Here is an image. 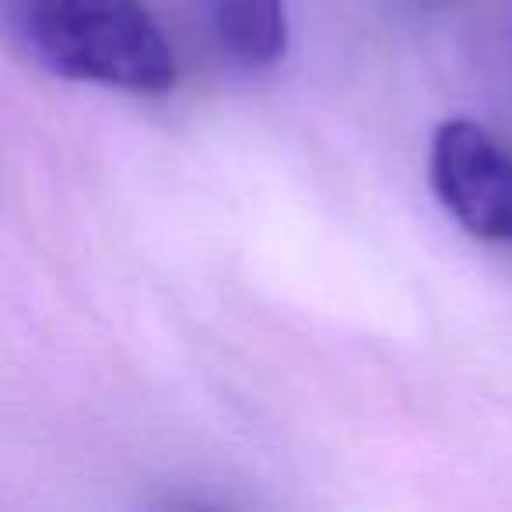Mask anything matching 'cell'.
<instances>
[{
  "label": "cell",
  "mask_w": 512,
  "mask_h": 512,
  "mask_svg": "<svg viewBox=\"0 0 512 512\" xmlns=\"http://www.w3.org/2000/svg\"><path fill=\"white\" fill-rule=\"evenodd\" d=\"M18 36L50 74L130 95H169L176 50L141 0H15Z\"/></svg>",
  "instance_id": "6da1fadb"
},
{
  "label": "cell",
  "mask_w": 512,
  "mask_h": 512,
  "mask_svg": "<svg viewBox=\"0 0 512 512\" xmlns=\"http://www.w3.org/2000/svg\"><path fill=\"white\" fill-rule=\"evenodd\" d=\"M428 179L456 225L512 246V148L488 127L467 116L439 123L428 148Z\"/></svg>",
  "instance_id": "7a4b0ae2"
},
{
  "label": "cell",
  "mask_w": 512,
  "mask_h": 512,
  "mask_svg": "<svg viewBox=\"0 0 512 512\" xmlns=\"http://www.w3.org/2000/svg\"><path fill=\"white\" fill-rule=\"evenodd\" d=\"M211 39L242 71H271L288 57L292 22L285 0H200Z\"/></svg>",
  "instance_id": "3957f363"
}]
</instances>
